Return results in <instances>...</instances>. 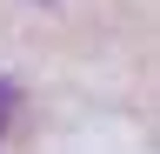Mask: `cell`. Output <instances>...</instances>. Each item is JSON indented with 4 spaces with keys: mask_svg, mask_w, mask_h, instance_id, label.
Segmentation results:
<instances>
[{
    "mask_svg": "<svg viewBox=\"0 0 160 154\" xmlns=\"http://www.w3.org/2000/svg\"><path fill=\"white\" fill-rule=\"evenodd\" d=\"M13 101H20V94H13V81H0V134H7V114H13Z\"/></svg>",
    "mask_w": 160,
    "mask_h": 154,
    "instance_id": "6da1fadb",
    "label": "cell"
}]
</instances>
